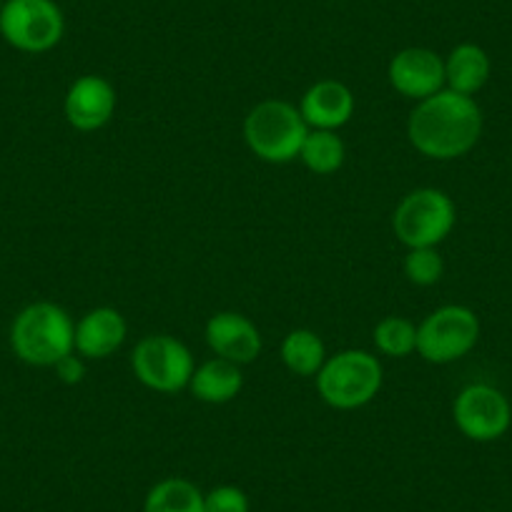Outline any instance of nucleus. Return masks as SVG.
<instances>
[{
  "mask_svg": "<svg viewBox=\"0 0 512 512\" xmlns=\"http://www.w3.org/2000/svg\"><path fill=\"white\" fill-rule=\"evenodd\" d=\"M482 126L485 118L475 96L442 88L435 96L417 101L407 121V136L427 159L455 161L475 149Z\"/></svg>",
  "mask_w": 512,
  "mask_h": 512,
  "instance_id": "obj_1",
  "label": "nucleus"
},
{
  "mask_svg": "<svg viewBox=\"0 0 512 512\" xmlns=\"http://www.w3.org/2000/svg\"><path fill=\"white\" fill-rule=\"evenodd\" d=\"M11 349L31 367H56L76 352V324L71 314L53 302H33L11 324Z\"/></svg>",
  "mask_w": 512,
  "mask_h": 512,
  "instance_id": "obj_2",
  "label": "nucleus"
},
{
  "mask_svg": "<svg viewBox=\"0 0 512 512\" xmlns=\"http://www.w3.org/2000/svg\"><path fill=\"white\" fill-rule=\"evenodd\" d=\"M312 128L302 111L282 98L256 103L244 118V141L256 159L267 164H289L299 159L304 139Z\"/></svg>",
  "mask_w": 512,
  "mask_h": 512,
  "instance_id": "obj_3",
  "label": "nucleus"
},
{
  "mask_svg": "<svg viewBox=\"0 0 512 512\" xmlns=\"http://www.w3.org/2000/svg\"><path fill=\"white\" fill-rule=\"evenodd\" d=\"M384 382L382 364L364 349H344L327 357L317 374L319 397L334 410H359L379 395Z\"/></svg>",
  "mask_w": 512,
  "mask_h": 512,
  "instance_id": "obj_4",
  "label": "nucleus"
},
{
  "mask_svg": "<svg viewBox=\"0 0 512 512\" xmlns=\"http://www.w3.org/2000/svg\"><path fill=\"white\" fill-rule=\"evenodd\" d=\"M457 224V206L442 189H415L397 204L392 214L395 236L407 249L440 246Z\"/></svg>",
  "mask_w": 512,
  "mask_h": 512,
  "instance_id": "obj_5",
  "label": "nucleus"
},
{
  "mask_svg": "<svg viewBox=\"0 0 512 512\" xmlns=\"http://www.w3.org/2000/svg\"><path fill=\"white\" fill-rule=\"evenodd\" d=\"M66 18L56 0H6L0 8V36L21 53H48L61 43Z\"/></svg>",
  "mask_w": 512,
  "mask_h": 512,
  "instance_id": "obj_6",
  "label": "nucleus"
},
{
  "mask_svg": "<svg viewBox=\"0 0 512 512\" xmlns=\"http://www.w3.org/2000/svg\"><path fill=\"white\" fill-rule=\"evenodd\" d=\"M477 339L480 319L462 304H445L417 324V354L430 364H452L467 357Z\"/></svg>",
  "mask_w": 512,
  "mask_h": 512,
  "instance_id": "obj_7",
  "label": "nucleus"
},
{
  "mask_svg": "<svg viewBox=\"0 0 512 512\" xmlns=\"http://www.w3.org/2000/svg\"><path fill=\"white\" fill-rule=\"evenodd\" d=\"M131 367L144 387L174 395L189 387L196 364L181 339L171 334H149L131 352Z\"/></svg>",
  "mask_w": 512,
  "mask_h": 512,
  "instance_id": "obj_8",
  "label": "nucleus"
},
{
  "mask_svg": "<svg viewBox=\"0 0 512 512\" xmlns=\"http://www.w3.org/2000/svg\"><path fill=\"white\" fill-rule=\"evenodd\" d=\"M455 425L467 440L495 442L510 430L512 405L497 387L485 382L467 384L452 405Z\"/></svg>",
  "mask_w": 512,
  "mask_h": 512,
  "instance_id": "obj_9",
  "label": "nucleus"
},
{
  "mask_svg": "<svg viewBox=\"0 0 512 512\" xmlns=\"http://www.w3.org/2000/svg\"><path fill=\"white\" fill-rule=\"evenodd\" d=\"M387 78L400 96L425 101L445 88V58L422 46L402 48L387 66Z\"/></svg>",
  "mask_w": 512,
  "mask_h": 512,
  "instance_id": "obj_10",
  "label": "nucleus"
},
{
  "mask_svg": "<svg viewBox=\"0 0 512 512\" xmlns=\"http://www.w3.org/2000/svg\"><path fill=\"white\" fill-rule=\"evenodd\" d=\"M116 88L101 76H81L71 83L63 101L66 121L76 131H98L106 126L116 113Z\"/></svg>",
  "mask_w": 512,
  "mask_h": 512,
  "instance_id": "obj_11",
  "label": "nucleus"
},
{
  "mask_svg": "<svg viewBox=\"0 0 512 512\" xmlns=\"http://www.w3.org/2000/svg\"><path fill=\"white\" fill-rule=\"evenodd\" d=\"M206 344L221 359L239 364H251L262 354V332L249 317L239 312H216L206 322Z\"/></svg>",
  "mask_w": 512,
  "mask_h": 512,
  "instance_id": "obj_12",
  "label": "nucleus"
},
{
  "mask_svg": "<svg viewBox=\"0 0 512 512\" xmlns=\"http://www.w3.org/2000/svg\"><path fill=\"white\" fill-rule=\"evenodd\" d=\"M304 121L317 131H339L354 116V93L342 81H317L307 88L299 103Z\"/></svg>",
  "mask_w": 512,
  "mask_h": 512,
  "instance_id": "obj_13",
  "label": "nucleus"
},
{
  "mask_svg": "<svg viewBox=\"0 0 512 512\" xmlns=\"http://www.w3.org/2000/svg\"><path fill=\"white\" fill-rule=\"evenodd\" d=\"M126 334V319L118 309H91L76 324V352L83 359H106L123 347Z\"/></svg>",
  "mask_w": 512,
  "mask_h": 512,
  "instance_id": "obj_14",
  "label": "nucleus"
},
{
  "mask_svg": "<svg viewBox=\"0 0 512 512\" xmlns=\"http://www.w3.org/2000/svg\"><path fill=\"white\" fill-rule=\"evenodd\" d=\"M241 387H244L241 367L221 357L199 364L189 382L191 395L199 402H206V405H226L234 397H239Z\"/></svg>",
  "mask_w": 512,
  "mask_h": 512,
  "instance_id": "obj_15",
  "label": "nucleus"
},
{
  "mask_svg": "<svg viewBox=\"0 0 512 512\" xmlns=\"http://www.w3.org/2000/svg\"><path fill=\"white\" fill-rule=\"evenodd\" d=\"M490 73V56L477 43H460L445 58V88L462 93V96L480 93L490 81Z\"/></svg>",
  "mask_w": 512,
  "mask_h": 512,
  "instance_id": "obj_16",
  "label": "nucleus"
},
{
  "mask_svg": "<svg viewBox=\"0 0 512 512\" xmlns=\"http://www.w3.org/2000/svg\"><path fill=\"white\" fill-rule=\"evenodd\" d=\"M282 362L297 377H317L327 362V347L312 329H292L282 342Z\"/></svg>",
  "mask_w": 512,
  "mask_h": 512,
  "instance_id": "obj_17",
  "label": "nucleus"
},
{
  "mask_svg": "<svg viewBox=\"0 0 512 512\" xmlns=\"http://www.w3.org/2000/svg\"><path fill=\"white\" fill-rule=\"evenodd\" d=\"M144 512H206L204 492L184 477H166L149 490Z\"/></svg>",
  "mask_w": 512,
  "mask_h": 512,
  "instance_id": "obj_18",
  "label": "nucleus"
},
{
  "mask_svg": "<svg viewBox=\"0 0 512 512\" xmlns=\"http://www.w3.org/2000/svg\"><path fill=\"white\" fill-rule=\"evenodd\" d=\"M344 156H347V149H344V141L339 139L337 131H317V128L309 131L302 151H299L302 164L319 176H329L342 169Z\"/></svg>",
  "mask_w": 512,
  "mask_h": 512,
  "instance_id": "obj_19",
  "label": "nucleus"
},
{
  "mask_svg": "<svg viewBox=\"0 0 512 512\" xmlns=\"http://www.w3.org/2000/svg\"><path fill=\"white\" fill-rule=\"evenodd\" d=\"M374 347L384 357H410L417 352V324L407 317H384L374 327Z\"/></svg>",
  "mask_w": 512,
  "mask_h": 512,
  "instance_id": "obj_20",
  "label": "nucleus"
},
{
  "mask_svg": "<svg viewBox=\"0 0 512 512\" xmlns=\"http://www.w3.org/2000/svg\"><path fill=\"white\" fill-rule=\"evenodd\" d=\"M445 274V262H442L437 246H425V249H410L405 256V277L415 287H432Z\"/></svg>",
  "mask_w": 512,
  "mask_h": 512,
  "instance_id": "obj_21",
  "label": "nucleus"
},
{
  "mask_svg": "<svg viewBox=\"0 0 512 512\" xmlns=\"http://www.w3.org/2000/svg\"><path fill=\"white\" fill-rule=\"evenodd\" d=\"M206 512H249V495L236 485H219L204 495Z\"/></svg>",
  "mask_w": 512,
  "mask_h": 512,
  "instance_id": "obj_22",
  "label": "nucleus"
},
{
  "mask_svg": "<svg viewBox=\"0 0 512 512\" xmlns=\"http://www.w3.org/2000/svg\"><path fill=\"white\" fill-rule=\"evenodd\" d=\"M53 369H56L58 379L63 384H81L83 377H86V364H83V357L78 352H71L68 357H63Z\"/></svg>",
  "mask_w": 512,
  "mask_h": 512,
  "instance_id": "obj_23",
  "label": "nucleus"
},
{
  "mask_svg": "<svg viewBox=\"0 0 512 512\" xmlns=\"http://www.w3.org/2000/svg\"><path fill=\"white\" fill-rule=\"evenodd\" d=\"M3 3H6V0H0V8H3Z\"/></svg>",
  "mask_w": 512,
  "mask_h": 512,
  "instance_id": "obj_24",
  "label": "nucleus"
}]
</instances>
